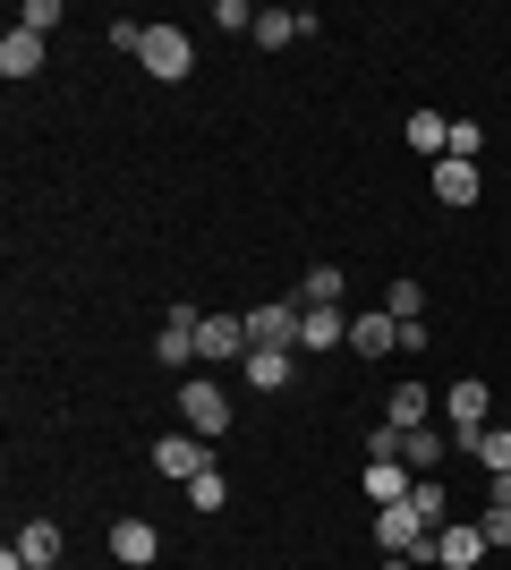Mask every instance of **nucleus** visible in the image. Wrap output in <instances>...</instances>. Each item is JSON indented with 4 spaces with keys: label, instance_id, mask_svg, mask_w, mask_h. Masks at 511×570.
<instances>
[{
    "label": "nucleus",
    "instance_id": "obj_12",
    "mask_svg": "<svg viewBox=\"0 0 511 570\" xmlns=\"http://www.w3.org/2000/svg\"><path fill=\"white\" fill-rule=\"evenodd\" d=\"M196 324H205L196 307H170V315H163V341H154V357H163V366H188V357H196Z\"/></svg>",
    "mask_w": 511,
    "mask_h": 570
},
{
    "label": "nucleus",
    "instance_id": "obj_30",
    "mask_svg": "<svg viewBox=\"0 0 511 570\" xmlns=\"http://www.w3.org/2000/svg\"><path fill=\"white\" fill-rule=\"evenodd\" d=\"M366 460H401V426H392V417L366 434Z\"/></svg>",
    "mask_w": 511,
    "mask_h": 570
},
{
    "label": "nucleus",
    "instance_id": "obj_8",
    "mask_svg": "<svg viewBox=\"0 0 511 570\" xmlns=\"http://www.w3.org/2000/svg\"><path fill=\"white\" fill-rule=\"evenodd\" d=\"M154 553H163V528H154V520H111V562L146 570Z\"/></svg>",
    "mask_w": 511,
    "mask_h": 570
},
{
    "label": "nucleus",
    "instance_id": "obj_19",
    "mask_svg": "<svg viewBox=\"0 0 511 570\" xmlns=\"http://www.w3.org/2000/svg\"><path fill=\"white\" fill-rule=\"evenodd\" d=\"M452 452V434H426V426H401V469L410 476H435V460Z\"/></svg>",
    "mask_w": 511,
    "mask_h": 570
},
{
    "label": "nucleus",
    "instance_id": "obj_1",
    "mask_svg": "<svg viewBox=\"0 0 511 570\" xmlns=\"http://www.w3.org/2000/svg\"><path fill=\"white\" fill-rule=\"evenodd\" d=\"M375 546L401 553V562H426V553H435V528H426L417 502H384V511H375Z\"/></svg>",
    "mask_w": 511,
    "mask_h": 570
},
{
    "label": "nucleus",
    "instance_id": "obj_5",
    "mask_svg": "<svg viewBox=\"0 0 511 570\" xmlns=\"http://www.w3.org/2000/svg\"><path fill=\"white\" fill-rule=\"evenodd\" d=\"M137 60H146V69L170 86V77H188V69H196V43L179 35V26H146V51H137Z\"/></svg>",
    "mask_w": 511,
    "mask_h": 570
},
{
    "label": "nucleus",
    "instance_id": "obj_18",
    "mask_svg": "<svg viewBox=\"0 0 511 570\" xmlns=\"http://www.w3.org/2000/svg\"><path fill=\"white\" fill-rule=\"evenodd\" d=\"M333 341H350V315L341 307H298V350H333Z\"/></svg>",
    "mask_w": 511,
    "mask_h": 570
},
{
    "label": "nucleus",
    "instance_id": "obj_25",
    "mask_svg": "<svg viewBox=\"0 0 511 570\" xmlns=\"http://www.w3.org/2000/svg\"><path fill=\"white\" fill-rule=\"evenodd\" d=\"M417 511H426V528H452V494H443V485H435V476H417Z\"/></svg>",
    "mask_w": 511,
    "mask_h": 570
},
{
    "label": "nucleus",
    "instance_id": "obj_24",
    "mask_svg": "<svg viewBox=\"0 0 511 570\" xmlns=\"http://www.w3.org/2000/svg\"><path fill=\"white\" fill-rule=\"evenodd\" d=\"M384 315H392V324H426V289H417V282H392L384 289Z\"/></svg>",
    "mask_w": 511,
    "mask_h": 570
},
{
    "label": "nucleus",
    "instance_id": "obj_23",
    "mask_svg": "<svg viewBox=\"0 0 511 570\" xmlns=\"http://www.w3.org/2000/svg\"><path fill=\"white\" fill-rule=\"evenodd\" d=\"M298 307H341V264H316V273L298 282Z\"/></svg>",
    "mask_w": 511,
    "mask_h": 570
},
{
    "label": "nucleus",
    "instance_id": "obj_13",
    "mask_svg": "<svg viewBox=\"0 0 511 570\" xmlns=\"http://www.w3.org/2000/svg\"><path fill=\"white\" fill-rule=\"evenodd\" d=\"M35 69H43V35H26V26H9V35H0V77H9V86H26Z\"/></svg>",
    "mask_w": 511,
    "mask_h": 570
},
{
    "label": "nucleus",
    "instance_id": "obj_11",
    "mask_svg": "<svg viewBox=\"0 0 511 570\" xmlns=\"http://www.w3.org/2000/svg\"><path fill=\"white\" fill-rule=\"evenodd\" d=\"M350 341H358V357H392L401 350V324H392L384 307H358L350 315Z\"/></svg>",
    "mask_w": 511,
    "mask_h": 570
},
{
    "label": "nucleus",
    "instance_id": "obj_22",
    "mask_svg": "<svg viewBox=\"0 0 511 570\" xmlns=\"http://www.w3.org/2000/svg\"><path fill=\"white\" fill-rule=\"evenodd\" d=\"M384 417H392V426H426V383L401 375V383H392V401H384Z\"/></svg>",
    "mask_w": 511,
    "mask_h": 570
},
{
    "label": "nucleus",
    "instance_id": "obj_15",
    "mask_svg": "<svg viewBox=\"0 0 511 570\" xmlns=\"http://www.w3.org/2000/svg\"><path fill=\"white\" fill-rule=\"evenodd\" d=\"M298 35H316V9H265V18H256V43L265 51H291Z\"/></svg>",
    "mask_w": 511,
    "mask_h": 570
},
{
    "label": "nucleus",
    "instance_id": "obj_10",
    "mask_svg": "<svg viewBox=\"0 0 511 570\" xmlns=\"http://www.w3.org/2000/svg\"><path fill=\"white\" fill-rule=\"evenodd\" d=\"M487 409H494V392L478 375H461L452 392H443V417H452V434H469V426H487Z\"/></svg>",
    "mask_w": 511,
    "mask_h": 570
},
{
    "label": "nucleus",
    "instance_id": "obj_31",
    "mask_svg": "<svg viewBox=\"0 0 511 570\" xmlns=\"http://www.w3.org/2000/svg\"><path fill=\"white\" fill-rule=\"evenodd\" d=\"M384 570H426V562H401V553H392V562H384Z\"/></svg>",
    "mask_w": 511,
    "mask_h": 570
},
{
    "label": "nucleus",
    "instance_id": "obj_26",
    "mask_svg": "<svg viewBox=\"0 0 511 570\" xmlns=\"http://www.w3.org/2000/svg\"><path fill=\"white\" fill-rule=\"evenodd\" d=\"M256 18H265V9H247V0H214V26H222V35H256Z\"/></svg>",
    "mask_w": 511,
    "mask_h": 570
},
{
    "label": "nucleus",
    "instance_id": "obj_29",
    "mask_svg": "<svg viewBox=\"0 0 511 570\" xmlns=\"http://www.w3.org/2000/svg\"><path fill=\"white\" fill-rule=\"evenodd\" d=\"M18 26H26V35H51V26H60V0H26Z\"/></svg>",
    "mask_w": 511,
    "mask_h": 570
},
{
    "label": "nucleus",
    "instance_id": "obj_6",
    "mask_svg": "<svg viewBox=\"0 0 511 570\" xmlns=\"http://www.w3.org/2000/svg\"><path fill=\"white\" fill-rule=\"evenodd\" d=\"M196 357L239 366V357H247V315H205V324H196Z\"/></svg>",
    "mask_w": 511,
    "mask_h": 570
},
{
    "label": "nucleus",
    "instance_id": "obj_9",
    "mask_svg": "<svg viewBox=\"0 0 511 570\" xmlns=\"http://www.w3.org/2000/svg\"><path fill=\"white\" fill-rule=\"evenodd\" d=\"M452 443H461L487 476H511V426H469V434H452Z\"/></svg>",
    "mask_w": 511,
    "mask_h": 570
},
{
    "label": "nucleus",
    "instance_id": "obj_3",
    "mask_svg": "<svg viewBox=\"0 0 511 570\" xmlns=\"http://www.w3.org/2000/svg\"><path fill=\"white\" fill-rule=\"evenodd\" d=\"M154 469H163L170 485H196V476L214 469V443H205V434H163V443H154Z\"/></svg>",
    "mask_w": 511,
    "mask_h": 570
},
{
    "label": "nucleus",
    "instance_id": "obj_16",
    "mask_svg": "<svg viewBox=\"0 0 511 570\" xmlns=\"http://www.w3.org/2000/svg\"><path fill=\"white\" fill-rule=\"evenodd\" d=\"M478 188H487V179H478V163H452V154L435 163V205H452V214H461V205H478Z\"/></svg>",
    "mask_w": 511,
    "mask_h": 570
},
{
    "label": "nucleus",
    "instance_id": "obj_28",
    "mask_svg": "<svg viewBox=\"0 0 511 570\" xmlns=\"http://www.w3.org/2000/svg\"><path fill=\"white\" fill-rule=\"evenodd\" d=\"M478 145H487V128H478V119H452V163H478Z\"/></svg>",
    "mask_w": 511,
    "mask_h": 570
},
{
    "label": "nucleus",
    "instance_id": "obj_21",
    "mask_svg": "<svg viewBox=\"0 0 511 570\" xmlns=\"http://www.w3.org/2000/svg\"><path fill=\"white\" fill-rule=\"evenodd\" d=\"M410 145L426 154V163H443V154H452V119H435V111H410Z\"/></svg>",
    "mask_w": 511,
    "mask_h": 570
},
{
    "label": "nucleus",
    "instance_id": "obj_14",
    "mask_svg": "<svg viewBox=\"0 0 511 570\" xmlns=\"http://www.w3.org/2000/svg\"><path fill=\"white\" fill-rule=\"evenodd\" d=\"M358 485H366V502H375V511H384V502H410V494H417V476L401 469V460H366Z\"/></svg>",
    "mask_w": 511,
    "mask_h": 570
},
{
    "label": "nucleus",
    "instance_id": "obj_4",
    "mask_svg": "<svg viewBox=\"0 0 511 570\" xmlns=\"http://www.w3.org/2000/svg\"><path fill=\"white\" fill-rule=\"evenodd\" d=\"M247 350H298V298L247 307Z\"/></svg>",
    "mask_w": 511,
    "mask_h": 570
},
{
    "label": "nucleus",
    "instance_id": "obj_20",
    "mask_svg": "<svg viewBox=\"0 0 511 570\" xmlns=\"http://www.w3.org/2000/svg\"><path fill=\"white\" fill-rule=\"evenodd\" d=\"M291 357H298V350H247L239 366H247V383H256V392H282V383H298Z\"/></svg>",
    "mask_w": 511,
    "mask_h": 570
},
{
    "label": "nucleus",
    "instance_id": "obj_2",
    "mask_svg": "<svg viewBox=\"0 0 511 570\" xmlns=\"http://www.w3.org/2000/svg\"><path fill=\"white\" fill-rule=\"evenodd\" d=\"M179 417H188V434L222 443V434H230V392H222V383H205V375H188V383H179Z\"/></svg>",
    "mask_w": 511,
    "mask_h": 570
},
{
    "label": "nucleus",
    "instance_id": "obj_17",
    "mask_svg": "<svg viewBox=\"0 0 511 570\" xmlns=\"http://www.w3.org/2000/svg\"><path fill=\"white\" fill-rule=\"evenodd\" d=\"M18 562L26 570H60V520H26L18 528Z\"/></svg>",
    "mask_w": 511,
    "mask_h": 570
},
{
    "label": "nucleus",
    "instance_id": "obj_27",
    "mask_svg": "<svg viewBox=\"0 0 511 570\" xmlns=\"http://www.w3.org/2000/svg\"><path fill=\"white\" fill-rule=\"evenodd\" d=\"M188 502H196V511H222V502H230V485H222V469H205V476H196V485H188Z\"/></svg>",
    "mask_w": 511,
    "mask_h": 570
},
{
    "label": "nucleus",
    "instance_id": "obj_7",
    "mask_svg": "<svg viewBox=\"0 0 511 570\" xmlns=\"http://www.w3.org/2000/svg\"><path fill=\"white\" fill-rule=\"evenodd\" d=\"M487 537H478V520H452V528H435V562L443 570H478V562H487Z\"/></svg>",
    "mask_w": 511,
    "mask_h": 570
}]
</instances>
